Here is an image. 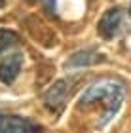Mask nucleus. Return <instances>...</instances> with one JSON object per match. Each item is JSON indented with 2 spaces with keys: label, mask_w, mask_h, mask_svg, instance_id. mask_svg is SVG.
<instances>
[{
  "label": "nucleus",
  "mask_w": 131,
  "mask_h": 133,
  "mask_svg": "<svg viewBox=\"0 0 131 133\" xmlns=\"http://www.w3.org/2000/svg\"><path fill=\"white\" fill-rule=\"evenodd\" d=\"M13 42H17V34L13 31H10V29H0V53L4 50H8Z\"/></svg>",
  "instance_id": "obj_7"
},
{
  "label": "nucleus",
  "mask_w": 131,
  "mask_h": 133,
  "mask_svg": "<svg viewBox=\"0 0 131 133\" xmlns=\"http://www.w3.org/2000/svg\"><path fill=\"white\" fill-rule=\"evenodd\" d=\"M126 99V86L118 80H99L87 86L82 91L78 105L87 107V105H103L105 110L108 112L106 116L101 120V125L105 122H110V118L120 110L122 103Z\"/></svg>",
  "instance_id": "obj_1"
},
{
  "label": "nucleus",
  "mask_w": 131,
  "mask_h": 133,
  "mask_svg": "<svg viewBox=\"0 0 131 133\" xmlns=\"http://www.w3.org/2000/svg\"><path fill=\"white\" fill-rule=\"evenodd\" d=\"M129 15H131V8H129Z\"/></svg>",
  "instance_id": "obj_9"
},
{
  "label": "nucleus",
  "mask_w": 131,
  "mask_h": 133,
  "mask_svg": "<svg viewBox=\"0 0 131 133\" xmlns=\"http://www.w3.org/2000/svg\"><path fill=\"white\" fill-rule=\"evenodd\" d=\"M6 6V0H0V8H4Z\"/></svg>",
  "instance_id": "obj_8"
},
{
  "label": "nucleus",
  "mask_w": 131,
  "mask_h": 133,
  "mask_svg": "<svg viewBox=\"0 0 131 133\" xmlns=\"http://www.w3.org/2000/svg\"><path fill=\"white\" fill-rule=\"evenodd\" d=\"M0 133H44L42 125L23 116L0 114Z\"/></svg>",
  "instance_id": "obj_2"
},
{
  "label": "nucleus",
  "mask_w": 131,
  "mask_h": 133,
  "mask_svg": "<svg viewBox=\"0 0 131 133\" xmlns=\"http://www.w3.org/2000/svg\"><path fill=\"white\" fill-rule=\"evenodd\" d=\"M120 25H122V10L112 8V10H108L103 17H101V21H99V34L103 36V38H112V36L118 32Z\"/></svg>",
  "instance_id": "obj_6"
},
{
  "label": "nucleus",
  "mask_w": 131,
  "mask_h": 133,
  "mask_svg": "<svg viewBox=\"0 0 131 133\" xmlns=\"http://www.w3.org/2000/svg\"><path fill=\"white\" fill-rule=\"evenodd\" d=\"M23 69V55L21 53H10L0 61V82L2 84H11L19 76Z\"/></svg>",
  "instance_id": "obj_4"
},
{
  "label": "nucleus",
  "mask_w": 131,
  "mask_h": 133,
  "mask_svg": "<svg viewBox=\"0 0 131 133\" xmlns=\"http://www.w3.org/2000/svg\"><path fill=\"white\" fill-rule=\"evenodd\" d=\"M105 61V55L95 50H82V51H76L72 53L68 59H67V66L68 69H86V66H93L97 63H103Z\"/></svg>",
  "instance_id": "obj_5"
},
{
  "label": "nucleus",
  "mask_w": 131,
  "mask_h": 133,
  "mask_svg": "<svg viewBox=\"0 0 131 133\" xmlns=\"http://www.w3.org/2000/svg\"><path fill=\"white\" fill-rule=\"evenodd\" d=\"M72 89V78H63V80L55 82L53 86L44 93V103L46 107H50L51 110L61 108L68 99V93Z\"/></svg>",
  "instance_id": "obj_3"
}]
</instances>
